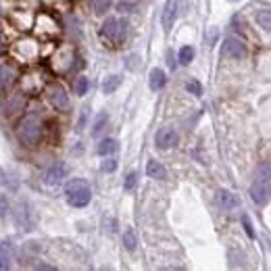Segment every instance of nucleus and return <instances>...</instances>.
Here are the masks:
<instances>
[{"label": "nucleus", "instance_id": "nucleus-1", "mask_svg": "<svg viewBox=\"0 0 271 271\" xmlns=\"http://www.w3.org/2000/svg\"><path fill=\"white\" fill-rule=\"evenodd\" d=\"M65 196H67V203L71 207H85L90 203L92 192H90V184L85 179H71L67 186H65Z\"/></svg>", "mask_w": 271, "mask_h": 271}, {"label": "nucleus", "instance_id": "nucleus-2", "mask_svg": "<svg viewBox=\"0 0 271 271\" xmlns=\"http://www.w3.org/2000/svg\"><path fill=\"white\" fill-rule=\"evenodd\" d=\"M17 136L25 146H36L42 136V121L36 115H25L17 127Z\"/></svg>", "mask_w": 271, "mask_h": 271}, {"label": "nucleus", "instance_id": "nucleus-3", "mask_svg": "<svg viewBox=\"0 0 271 271\" xmlns=\"http://www.w3.org/2000/svg\"><path fill=\"white\" fill-rule=\"evenodd\" d=\"M125 34H127V23H125V21H119V19H115V17L105 19V23H103V36H105L107 40L123 42V40H125Z\"/></svg>", "mask_w": 271, "mask_h": 271}, {"label": "nucleus", "instance_id": "nucleus-4", "mask_svg": "<svg viewBox=\"0 0 271 271\" xmlns=\"http://www.w3.org/2000/svg\"><path fill=\"white\" fill-rule=\"evenodd\" d=\"M46 96H48L50 105H52L56 111H69V94L65 92L63 85H59V83L48 85Z\"/></svg>", "mask_w": 271, "mask_h": 271}, {"label": "nucleus", "instance_id": "nucleus-5", "mask_svg": "<svg viewBox=\"0 0 271 271\" xmlns=\"http://www.w3.org/2000/svg\"><path fill=\"white\" fill-rule=\"evenodd\" d=\"M250 196H252L254 205L265 207V205L271 201V182L259 177V179H256L252 186H250Z\"/></svg>", "mask_w": 271, "mask_h": 271}, {"label": "nucleus", "instance_id": "nucleus-6", "mask_svg": "<svg viewBox=\"0 0 271 271\" xmlns=\"http://www.w3.org/2000/svg\"><path fill=\"white\" fill-rule=\"evenodd\" d=\"M223 52L232 59H244L246 56V44L236 36H227L223 40Z\"/></svg>", "mask_w": 271, "mask_h": 271}, {"label": "nucleus", "instance_id": "nucleus-7", "mask_svg": "<svg viewBox=\"0 0 271 271\" xmlns=\"http://www.w3.org/2000/svg\"><path fill=\"white\" fill-rule=\"evenodd\" d=\"M154 144H156V148H161V150L173 148L177 144L175 130H173V127H161V130L156 132V136H154Z\"/></svg>", "mask_w": 271, "mask_h": 271}, {"label": "nucleus", "instance_id": "nucleus-8", "mask_svg": "<svg viewBox=\"0 0 271 271\" xmlns=\"http://www.w3.org/2000/svg\"><path fill=\"white\" fill-rule=\"evenodd\" d=\"M175 17H177V3H175V0H167L165 9H163V17H161L165 34L171 32V27H173V23H175Z\"/></svg>", "mask_w": 271, "mask_h": 271}, {"label": "nucleus", "instance_id": "nucleus-9", "mask_svg": "<svg viewBox=\"0 0 271 271\" xmlns=\"http://www.w3.org/2000/svg\"><path fill=\"white\" fill-rule=\"evenodd\" d=\"M65 173H67L65 163L56 161L54 165H50V167L46 169V173H44V182L48 184V186H56V184H59V182L65 177Z\"/></svg>", "mask_w": 271, "mask_h": 271}, {"label": "nucleus", "instance_id": "nucleus-10", "mask_svg": "<svg viewBox=\"0 0 271 271\" xmlns=\"http://www.w3.org/2000/svg\"><path fill=\"white\" fill-rule=\"evenodd\" d=\"M15 79H17L15 65H11V63L0 65V85H3V88H11V85L15 83Z\"/></svg>", "mask_w": 271, "mask_h": 271}, {"label": "nucleus", "instance_id": "nucleus-11", "mask_svg": "<svg viewBox=\"0 0 271 271\" xmlns=\"http://www.w3.org/2000/svg\"><path fill=\"white\" fill-rule=\"evenodd\" d=\"M167 77H165V71L163 69H152L150 71V75H148V85H150V90H161L163 85H165Z\"/></svg>", "mask_w": 271, "mask_h": 271}, {"label": "nucleus", "instance_id": "nucleus-12", "mask_svg": "<svg viewBox=\"0 0 271 271\" xmlns=\"http://www.w3.org/2000/svg\"><path fill=\"white\" fill-rule=\"evenodd\" d=\"M15 223L21 227V230H32V221H30V211L25 209V205L21 203L19 205V209H17V213H15Z\"/></svg>", "mask_w": 271, "mask_h": 271}, {"label": "nucleus", "instance_id": "nucleus-13", "mask_svg": "<svg viewBox=\"0 0 271 271\" xmlns=\"http://www.w3.org/2000/svg\"><path fill=\"white\" fill-rule=\"evenodd\" d=\"M219 203H221L223 209L230 211V209H236L240 205V198L234 192H230V190H221L219 192Z\"/></svg>", "mask_w": 271, "mask_h": 271}, {"label": "nucleus", "instance_id": "nucleus-14", "mask_svg": "<svg viewBox=\"0 0 271 271\" xmlns=\"http://www.w3.org/2000/svg\"><path fill=\"white\" fill-rule=\"evenodd\" d=\"M146 175L152 179H165L167 177V171L159 161H148L146 165Z\"/></svg>", "mask_w": 271, "mask_h": 271}, {"label": "nucleus", "instance_id": "nucleus-15", "mask_svg": "<svg viewBox=\"0 0 271 271\" xmlns=\"http://www.w3.org/2000/svg\"><path fill=\"white\" fill-rule=\"evenodd\" d=\"M117 140L115 138H105V140H101V144L96 146V152L101 154V156H109V154H113L117 150Z\"/></svg>", "mask_w": 271, "mask_h": 271}, {"label": "nucleus", "instance_id": "nucleus-16", "mask_svg": "<svg viewBox=\"0 0 271 271\" xmlns=\"http://www.w3.org/2000/svg\"><path fill=\"white\" fill-rule=\"evenodd\" d=\"M254 21L259 23L263 30L271 32V9H259L254 13Z\"/></svg>", "mask_w": 271, "mask_h": 271}, {"label": "nucleus", "instance_id": "nucleus-17", "mask_svg": "<svg viewBox=\"0 0 271 271\" xmlns=\"http://www.w3.org/2000/svg\"><path fill=\"white\" fill-rule=\"evenodd\" d=\"M121 79H123V77L117 75V73H115V75H109V77L103 81V92H105V94H113V92H115L119 85H121Z\"/></svg>", "mask_w": 271, "mask_h": 271}, {"label": "nucleus", "instance_id": "nucleus-18", "mask_svg": "<svg viewBox=\"0 0 271 271\" xmlns=\"http://www.w3.org/2000/svg\"><path fill=\"white\" fill-rule=\"evenodd\" d=\"M109 123V113H98L96 119H94V125H92V136H98L103 130H105V125Z\"/></svg>", "mask_w": 271, "mask_h": 271}, {"label": "nucleus", "instance_id": "nucleus-19", "mask_svg": "<svg viewBox=\"0 0 271 271\" xmlns=\"http://www.w3.org/2000/svg\"><path fill=\"white\" fill-rule=\"evenodd\" d=\"M136 244H138V240H136V234H134V230L132 227H127V230L123 232V246L127 248V250H136Z\"/></svg>", "mask_w": 271, "mask_h": 271}, {"label": "nucleus", "instance_id": "nucleus-20", "mask_svg": "<svg viewBox=\"0 0 271 271\" xmlns=\"http://www.w3.org/2000/svg\"><path fill=\"white\" fill-rule=\"evenodd\" d=\"M177 59H179L182 65H190V63L194 61V48H192V46H182Z\"/></svg>", "mask_w": 271, "mask_h": 271}, {"label": "nucleus", "instance_id": "nucleus-21", "mask_svg": "<svg viewBox=\"0 0 271 271\" xmlns=\"http://www.w3.org/2000/svg\"><path fill=\"white\" fill-rule=\"evenodd\" d=\"M23 94H13L11 96V101H9V115H13V113H17V111H21L23 109Z\"/></svg>", "mask_w": 271, "mask_h": 271}, {"label": "nucleus", "instance_id": "nucleus-22", "mask_svg": "<svg viewBox=\"0 0 271 271\" xmlns=\"http://www.w3.org/2000/svg\"><path fill=\"white\" fill-rule=\"evenodd\" d=\"M88 88H90V79H88V77L79 75V77L73 81V90H75L77 96H83L85 92H88Z\"/></svg>", "mask_w": 271, "mask_h": 271}, {"label": "nucleus", "instance_id": "nucleus-23", "mask_svg": "<svg viewBox=\"0 0 271 271\" xmlns=\"http://www.w3.org/2000/svg\"><path fill=\"white\" fill-rule=\"evenodd\" d=\"M136 186H138V173H127L125 175V182H123V190L125 192H132V190H136Z\"/></svg>", "mask_w": 271, "mask_h": 271}, {"label": "nucleus", "instance_id": "nucleus-24", "mask_svg": "<svg viewBox=\"0 0 271 271\" xmlns=\"http://www.w3.org/2000/svg\"><path fill=\"white\" fill-rule=\"evenodd\" d=\"M94 3V13L96 15H105V13L111 9V0H92Z\"/></svg>", "mask_w": 271, "mask_h": 271}, {"label": "nucleus", "instance_id": "nucleus-25", "mask_svg": "<svg viewBox=\"0 0 271 271\" xmlns=\"http://www.w3.org/2000/svg\"><path fill=\"white\" fill-rule=\"evenodd\" d=\"M259 177L271 182V159L265 161V163H261V167H259Z\"/></svg>", "mask_w": 271, "mask_h": 271}, {"label": "nucleus", "instance_id": "nucleus-26", "mask_svg": "<svg viewBox=\"0 0 271 271\" xmlns=\"http://www.w3.org/2000/svg\"><path fill=\"white\" fill-rule=\"evenodd\" d=\"M9 213H11V203H9V198H7V194H0V219L7 217Z\"/></svg>", "mask_w": 271, "mask_h": 271}, {"label": "nucleus", "instance_id": "nucleus-27", "mask_svg": "<svg viewBox=\"0 0 271 271\" xmlns=\"http://www.w3.org/2000/svg\"><path fill=\"white\" fill-rule=\"evenodd\" d=\"M186 90H188L190 94H194V96H201V94H203V85H201V81L190 79V81L186 83Z\"/></svg>", "mask_w": 271, "mask_h": 271}, {"label": "nucleus", "instance_id": "nucleus-28", "mask_svg": "<svg viewBox=\"0 0 271 271\" xmlns=\"http://www.w3.org/2000/svg\"><path fill=\"white\" fill-rule=\"evenodd\" d=\"M115 169H117V161L115 159H105L101 163V171H105V173H113Z\"/></svg>", "mask_w": 271, "mask_h": 271}, {"label": "nucleus", "instance_id": "nucleus-29", "mask_svg": "<svg viewBox=\"0 0 271 271\" xmlns=\"http://www.w3.org/2000/svg\"><path fill=\"white\" fill-rule=\"evenodd\" d=\"M242 225H244L248 238H254V230H252V223H250V217L248 215H242Z\"/></svg>", "mask_w": 271, "mask_h": 271}, {"label": "nucleus", "instance_id": "nucleus-30", "mask_svg": "<svg viewBox=\"0 0 271 271\" xmlns=\"http://www.w3.org/2000/svg\"><path fill=\"white\" fill-rule=\"evenodd\" d=\"M117 9H119L121 13H132V11L136 9V3H127V0H121V3L117 5Z\"/></svg>", "mask_w": 271, "mask_h": 271}, {"label": "nucleus", "instance_id": "nucleus-31", "mask_svg": "<svg viewBox=\"0 0 271 271\" xmlns=\"http://www.w3.org/2000/svg\"><path fill=\"white\" fill-rule=\"evenodd\" d=\"M0 256H5L7 261L11 259V246H9V242H3V244H0Z\"/></svg>", "mask_w": 271, "mask_h": 271}, {"label": "nucleus", "instance_id": "nucleus-32", "mask_svg": "<svg viewBox=\"0 0 271 271\" xmlns=\"http://www.w3.org/2000/svg\"><path fill=\"white\" fill-rule=\"evenodd\" d=\"M138 59H140L138 54H130V59H127V63H125V65H127V69H132V71H134V69H138Z\"/></svg>", "mask_w": 271, "mask_h": 271}, {"label": "nucleus", "instance_id": "nucleus-33", "mask_svg": "<svg viewBox=\"0 0 271 271\" xmlns=\"http://www.w3.org/2000/svg\"><path fill=\"white\" fill-rule=\"evenodd\" d=\"M85 117H88V107H85V109L81 111V119H79V123H77V130H81V127H83V123H85Z\"/></svg>", "mask_w": 271, "mask_h": 271}, {"label": "nucleus", "instance_id": "nucleus-34", "mask_svg": "<svg viewBox=\"0 0 271 271\" xmlns=\"http://www.w3.org/2000/svg\"><path fill=\"white\" fill-rule=\"evenodd\" d=\"M38 269H54V267H50V265H44V263H40V265H36Z\"/></svg>", "mask_w": 271, "mask_h": 271}, {"label": "nucleus", "instance_id": "nucleus-35", "mask_svg": "<svg viewBox=\"0 0 271 271\" xmlns=\"http://www.w3.org/2000/svg\"><path fill=\"white\" fill-rule=\"evenodd\" d=\"M0 269H5V263L3 261H0Z\"/></svg>", "mask_w": 271, "mask_h": 271}, {"label": "nucleus", "instance_id": "nucleus-36", "mask_svg": "<svg viewBox=\"0 0 271 271\" xmlns=\"http://www.w3.org/2000/svg\"><path fill=\"white\" fill-rule=\"evenodd\" d=\"M232 3H236V0H232Z\"/></svg>", "mask_w": 271, "mask_h": 271}]
</instances>
